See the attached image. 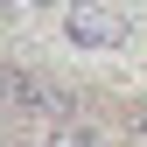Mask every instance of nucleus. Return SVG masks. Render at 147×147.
I'll list each match as a JSON object with an SVG mask.
<instances>
[{"mask_svg":"<svg viewBox=\"0 0 147 147\" xmlns=\"http://www.w3.org/2000/svg\"><path fill=\"white\" fill-rule=\"evenodd\" d=\"M63 105H70V98L42 77V70H28V63H14V56H0V112H14V119H56Z\"/></svg>","mask_w":147,"mask_h":147,"instance_id":"obj_1","label":"nucleus"},{"mask_svg":"<svg viewBox=\"0 0 147 147\" xmlns=\"http://www.w3.org/2000/svg\"><path fill=\"white\" fill-rule=\"evenodd\" d=\"M14 7H21V0H0V14H14Z\"/></svg>","mask_w":147,"mask_h":147,"instance_id":"obj_5","label":"nucleus"},{"mask_svg":"<svg viewBox=\"0 0 147 147\" xmlns=\"http://www.w3.org/2000/svg\"><path fill=\"white\" fill-rule=\"evenodd\" d=\"M63 35L77 49H119L126 35H133V21H126L119 0H70L63 7Z\"/></svg>","mask_w":147,"mask_h":147,"instance_id":"obj_2","label":"nucleus"},{"mask_svg":"<svg viewBox=\"0 0 147 147\" xmlns=\"http://www.w3.org/2000/svg\"><path fill=\"white\" fill-rule=\"evenodd\" d=\"M126 133H133V140H147V105H133V112H126Z\"/></svg>","mask_w":147,"mask_h":147,"instance_id":"obj_4","label":"nucleus"},{"mask_svg":"<svg viewBox=\"0 0 147 147\" xmlns=\"http://www.w3.org/2000/svg\"><path fill=\"white\" fill-rule=\"evenodd\" d=\"M49 147H105V140L91 133L84 119H56V133H49Z\"/></svg>","mask_w":147,"mask_h":147,"instance_id":"obj_3","label":"nucleus"}]
</instances>
